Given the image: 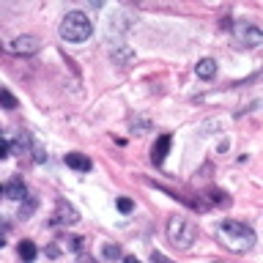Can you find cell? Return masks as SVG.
Segmentation results:
<instances>
[{
    "mask_svg": "<svg viewBox=\"0 0 263 263\" xmlns=\"http://www.w3.org/2000/svg\"><path fill=\"white\" fill-rule=\"evenodd\" d=\"M6 156H8V143L0 137V159H6Z\"/></svg>",
    "mask_w": 263,
    "mask_h": 263,
    "instance_id": "2e32d148",
    "label": "cell"
},
{
    "mask_svg": "<svg viewBox=\"0 0 263 263\" xmlns=\"http://www.w3.org/2000/svg\"><path fill=\"white\" fill-rule=\"evenodd\" d=\"M123 263H140L137 258H123Z\"/></svg>",
    "mask_w": 263,
    "mask_h": 263,
    "instance_id": "e0dca14e",
    "label": "cell"
},
{
    "mask_svg": "<svg viewBox=\"0 0 263 263\" xmlns=\"http://www.w3.org/2000/svg\"><path fill=\"white\" fill-rule=\"evenodd\" d=\"M77 219H80V214H77V209H74L71 203L61 200V203L55 205V214H52V222H55V225H74Z\"/></svg>",
    "mask_w": 263,
    "mask_h": 263,
    "instance_id": "8992f818",
    "label": "cell"
},
{
    "mask_svg": "<svg viewBox=\"0 0 263 263\" xmlns=\"http://www.w3.org/2000/svg\"><path fill=\"white\" fill-rule=\"evenodd\" d=\"M167 238L178 250H189L197 238V228L186 217H173V219H167Z\"/></svg>",
    "mask_w": 263,
    "mask_h": 263,
    "instance_id": "3957f363",
    "label": "cell"
},
{
    "mask_svg": "<svg viewBox=\"0 0 263 263\" xmlns=\"http://www.w3.org/2000/svg\"><path fill=\"white\" fill-rule=\"evenodd\" d=\"M219 236H222V241H225L228 250H233V252H247V250H252V244H255V230L250 225H244V222H236V219L222 222Z\"/></svg>",
    "mask_w": 263,
    "mask_h": 263,
    "instance_id": "6da1fadb",
    "label": "cell"
},
{
    "mask_svg": "<svg viewBox=\"0 0 263 263\" xmlns=\"http://www.w3.org/2000/svg\"><path fill=\"white\" fill-rule=\"evenodd\" d=\"M233 36L238 41V47H244V49H255L263 44V30L252 22H238L233 28Z\"/></svg>",
    "mask_w": 263,
    "mask_h": 263,
    "instance_id": "277c9868",
    "label": "cell"
},
{
    "mask_svg": "<svg viewBox=\"0 0 263 263\" xmlns=\"http://www.w3.org/2000/svg\"><path fill=\"white\" fill-rule=\"evenodd\" d=\"M90 3H93V6L99 8V6H104V0H90Z\"/></svg>",
    "mask_w": 263,
    "mask_h": 263,
    "instance_id": "ac0fdd59",
    "label": "cell"
},
{
    "mask_svg": "<svg viewBox=\"0 0 263 263\" xmlns=\"http://www.w3.org/2000/svg\"><path fill=\"white\" fill-rule=\"evenodd\" d=\"M20 258H22L25 263H33V260H36V244H33V241H22V244H20Z\"/></svg>",
    "mask_w": 263,
    "mask_h": 263,
    "instance_id": "8fae6325",
    "label": "cell"
},
{
    "mask_svg": "<svg viewBox=\"0 0 263 263\" xmlns=\"http://www.w3.org/2000/svg\"><path fill=\"white\" fill-rule=\"evenodd\" d=\"M0 192H6V186H0Z\"/></svg>",
    "mask_w": 263,
    "mask_h": 263,
    "instance_id": "d6986e66",
    "label": "cell"
},
{
    "mask_svg": "<svg viewBox=\"0 0 263 263\" xmlns=\"http://www.w3.org/2000/svg\"><path fill=\"white\" fill-rule=\"evenodd\" d=\"M90 33H93V25H90L88 14H82V11H69V14L63 16V22H61V39H63V41L80 44V41L90 39Z\"/></svg>",
    "mask_w": 263,
    "mask_h": 263,
    "instance_id": "7a4b0ae2",
    "label": "cell"
},
{
    "mask_svg": "<svg viewBox=\"0 0 263 263\" xmlns=\"http://www.w3.org/2000/svg\"><path fill=\"white\" fill-rule=\"evenodd\" d=\"M8 49H11L14 55H36L41 49V41L36 36H16L11 44H8Z\"/></svg>",
    "mask_w": 263,
    "mask_h": 263,
    "instance_id": "5b68a950",
    "label": "cell"
},
{
    "mask_svg": "<svg viewBox=\"0 0 263 263\" xmlns=\"http://www.w3.org/2000/svg\"><path fill=\"white\" fill-rule=\"evenodd\" d=\"M16 96L11 93V90H6V88H0V107H6V110H16Z\"/></svg>",
    "mask_w": 263,
    "mask_h": 263,
    "instance_id": "7c38bea8",
    "label": "cell"
},
{
    "mask_svg": "<svg viewBox=\"0 0 263 263\" xmlns=\"http://www.w3.org/2000/svg\"><path fill=\"white\" fill-rule=\"evenodd\" d=\"M6 197H11V200H22V197H25V184H22L20 176H14L6 184Z\"/></svg>",
    "mask_w": 263,
    "mask_h": 263,
    "instance_id": "30bf717a",
    "label": "cell"
},
{
    "mask_svg": "<svg viewBox=\"0 0 263 263\" xmlns=\"http://www.w3.org/2000/svg\"><path fill=\"white\" fill-rule=\"evenodd\" d=\"M132 209H135V203H132L129 197H118V211L121 214H129Z\"/></svg>",
    "mask_w": 263,
    "mask_h": 263,
    "instance_id": "5bb4252c",
    "label": "cell"
},
{
    "mask_svg": "<svg viewBox=\"0 0 263 263\" xmlns=\"http://www.w3.org/2000/svg\"><path fill=\"white\" fill-rule=\"evenodd\" d=\"M104 258H107V260L121 258V247H118V244H107V247H104Z\"/></svg>",
    "mask_w": 263,
    "mask_h": 263,
    "instance_id": "4fadbf2b",
    "label": "cell"
},
{
    "mask_svg": "<svg viewBox=\"0 0 263 263\" xmlns=\"http://www.w3.org/2000/svg\"><path fill=\"white\" fill-rule=\"evenodd\" d=\"M195 74H197L200 80H211L214 74H217V61H214V58H203V61H197Z\"/></svg>",
    "mask_w": 263,
    "mask_h": 263,
    "instance_id": "9c48e42d",
    "label": "cell"
},
{
    "mask_svg": "<svg viewBox=\"0 0 263 263\" xmlns=\"http://www.w3.org/2000/svg\"><path fill=\"white\" fill-rule=\"evenodd\" d=\"M66 164H69L71 170H77V173H88L90 170V159L85 154H77V151L66 154Z\"/></svg>",
    "mask_w": 263,
    "mask_h": 263,
    "instance_id": "ba28073f",
    "label": "cell"
},
{
    "mask_svg": "<svg viewBox=\"0 0 263 263\" xmlns=\"http://www.w3.org/2000/svg\"><path fill=\"white\" fill-rule=\"evenodd\" d=\"M170 143H173L170 135H159V137H156V143H154V148H151L154 164H162V162H164V156H167V151H170Z\"/></svg>",
    "mask_w": 263,
    "mask_h": 263,
    "instance_id": "52a82bcc",
    "label": "cell"
},
{
    "mask_svg": "<svg viewBox=\"0 0 263 263\" xmlns=\"http://www.w3.org/2000/svg\"><path fill=\"white\" fill-rule=\"evenodd\" d=\"M151 263H176V260H170L167 255H162L159 250H154V252H151Z\"/></svg>",
    "mask_w": 263,
    "mask_h": 263,
    "instance_id": "9a60e30c",
    "label": "cell"
}]
</instances>
